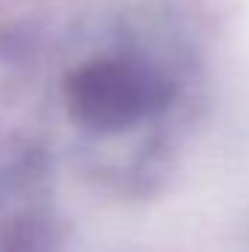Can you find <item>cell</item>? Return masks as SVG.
Masks as SVG:
<instances>
[{
	"label": "cell",
	"mask_w": 249,
	"mask_h": 252,
	"mask_svg": "<svg viewBox=\"0 0 249 252\" xmlns=\"http://www.w3.org/2000/svg\"><path fill=\"white\" fill-rule=\"evenodd\" d=\"M156 106V85L132 64L94 62L70 79V109L103 129L132 124Z\"/></svg>",
	"instance_id": "1"
}]
</instances>
